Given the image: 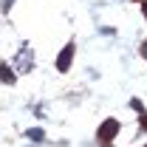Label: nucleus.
I'll use <instances>...</instances> for the list:
<instances>
[{
  "label": "nucleus",
  "mask_w": 147,
  "mask_h": 147,
  "mask_svg": "<svg viewBox=\"0 0 147 147\" xmlns=\"http://www.w3.org/2000/svg\"><path fill=\"white\" fill-rule=\"evenodd\" d=\"M11 6H14V0H3V11H9Z\"/></svg>",
  "instance_id": "5"
},
{
  "label": "nucleus",
  "mask_w": 147,
  "mask_h": 147,
  "mask_svg": "<svg viewBox=\"0 0 147 147\" xmlns=\"http://www.w3.org/2000/svg\"><path fill=\"white\" fill-rule=\"evenodd\" d=\"M0 79H3V82H9V85L14 82V74L9 71V65H3V62H0Z\"/></svg>",
  "instance_id": "3"
},
{
  "label": "nucleus",
  "mask_w": 147,
  "mask_h": 147,
  "mask_svg": "<svg viewBox=\"0 0 147 147\" xmlns=\"http://www.w3.org/2000/svg\"><path fill=\"white\" fill-rule=\"evenodd\" d=\"M28 139H31V142H42V139H45V133H42L40 127H34V130H28Z\"/></svg>",
  "instance_id": "4"
},
{
  "label": "nucleus",
  "mask_w": 147,
  "mask_h": 147,
  "mask_svg": "<svg viewBox=\"0 0 147 147\" xmlns=\"http://www.w3.org/2000/svg\"><path fill=\"white\" fill-rule=\"evenodd\" d=\"M116 130H119V122H116V119H108V122L99 127V139H102V142H110V139L116 136Z\"/></svg>",
  "instance_id": "1"
},
{
  "label": "nucleus",
  "mask_w": 147,
  "mask_h": 147,
  "mask_svg": "<svg viewBox=\"0 0 147 147\" xmlns=\"http://www.w3.org/2000/svg\"><path fill=\"white\" fill-rule=\"evenodd\" d=\"M142 54H144V57H147V42H144V45H142Z\"/></svg>",
  "instance_id": "7"
},
{
  "label": "nucleus",
  "mask_w": 147,
  "mask_h": 147,
  "mask_svg": "<svg viewBox=\"0 0 147 147\" xmlns=\"http://www.w3.org/2000/svg\"><path fill=\"white\" fill-rule=\"evenodd\" d=\"M71 59H74V45H65V51L57 59V71H68L71 68Z\"/></svg>",
  "instance_id": "2"
},
{
  "label": "nucleus",
  "mask_w": 147,
  "mask_h": 147,
  "mask_svg": "<svg viewBox=\"0 0 147 147\" xmlns=\"http://www.w3.org/2000/svg\"><path fill=\"white\" fill-rule=\"evenodd\" d=\"M142 125H147V113H142Z\"/></svg>",
  "instance_id": "6"
}]
</instances>
